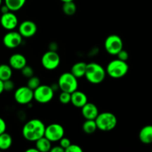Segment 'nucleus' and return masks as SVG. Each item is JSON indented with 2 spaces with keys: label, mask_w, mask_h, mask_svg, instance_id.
Wrapping results in <instances>:
<instances>
[{
  "label": "nucleus",
  "mask_w": 152,
  "mask_h": 152,
  "mask_svg": "<svg viewBox=\"0 0 152 152\" xmlns=\"http://www.w3.org/2000/svg\"><path fill=\"white\" fill-rule=\"evenodd\" d=\"M45 126L42 120L32 119L27 122L22 128V136L29 142H36L45 134Z\"/></svg>",
  "instance_id": "f257e3e1"
},
{
  "label": "nucleus",
  "mask_w": 152,
  "mask_h": 152,
  "mask_svg": "<svg viewBox=\"0 0 152 152\" xmlns=\"http://www.w3.org/2000/svg\"><path fill=\"white\" fill-rule=\"evenodd\" d=\"M105 69L96 62H90L87 64L85 77L88 82L91 84L97 85L104 81L106 76Z\"/></svg>",
  "instance_id": "f03ea898"
},
{
  "label": "nucleus",
  "mask_w": 152,
  "mask_h": 152,
  "mask_svg": "<svg viewBox=\"0 0 152 152\" xmlns=\"http://www.w3.org/2000/svg\"><path fill=\"white\" fill-rule=\"evenodd\" d=\"M129 66L126 61L115 59L109 62L106 67L107 75L113 79H120L127 74L129 72Z\"/></svg>",
  "instance_id": "7ed1b4c3"
},
{
  "label": "nucleus",
  "mask_w": 152,
  "mask_h": 152,
  "mask_svg": "<svg viewBox=\"0 0 152 152\" xmlns=\"http://www.w3.org/2000/svg\"><path fill=\"white\" fill-rule=\"evenodd\" d=\"M97 129L102 132H110L115 129L117 125V118L113 113L105 111L99 113L95 119Z\"/></svg>",
  "instance_id": "20e7f679"
},
{
  "label": "nucleus",
  "mask_w": 152,
  "mask_h": 152,
  "mask_svg": "<svg viewBox=\"0 0 152 152\" xmlns=\"http://www.w3.org/2000/svg\"><path fill=\"white\" fill-rule=\"evenodd\" d=\"M62 91L72 93L78 89V80L71 72H65L59 77L57 83Z\"/></svg>",
  "instance_id": "39448f33"
},
{
  "label": "nucleus",
  "mask_w": 152,
  "mask_h": 152,
  "mask_svg": "<svg viewBox=\"0 0 152 152\" xmlns=\"http://www.w3.org/2000/svg\"><path fill=\"white\" fill-rule=\"evenodd\" d=\"M54 91L51 86L48 85H40L34 91V99L41 104L48 103L53 99Z\"/></svg>",
  "instance_id": "423d86ee"
},
{
  "label": "nucleus",
  "mask_w": 152,
  "mask_h": 152,
  "mask_svg": "<svg viewBox=\"0 0 152 152\" xmlns=\"http://www.w3.org/2000/svg\"><path fill=\"white\" fill-rule=\"evenodd\" d=\"M104 47L109 54L117 56V53L123 49V41L120 36L111 34L105 39Z\"/></svg>",
  "instance_id": "0eeeda50"
},
{
  "label": "nucleus",
  "mask_w": 152,
  "mask_h": 152,
  "mask_svg": "<svg viewBox=\"0 0 152 152\" xmlns=\"http://www.w3.org/2000/svg\"><path fill=\"white\" fill-rule=\"evenodd\" d=\"M60 56L56 51L48 50L42 55L41 59L42 65L45 69L53 71L57 68L60 64Z\"/></svg>",
  "instance_id": "6e6552de"
},
{
  "label": "nucleus",
  "mask_w": 152,
  "mask_h": 152,
  "mask_svg": "<svg viewBox=\"0 0 152 152\" xmlns=\"http://www.w3.org/2000/svg\"><path fill=\"white\" fill-rule=\"evenodd\" d=\"M64 134H65V129L59 123H52L48 126H45L44 136L51 142L59 141L63 137Z\"/></svg>",
  "instance_id": "1a4fd4ad"
},
{
  "label": "nucleus",
  "mask_w": 152,
  "mask_h": 152,
  "mask_svg": "<svg viewBox=\"0 0 152 152\" xmlns=\"http://www.w3.org/2000/svg\"><path fill=\"white\" fill-rule=\"evenodd\" d=\"M14 99L20 105H28L34 99V91L28 86H21L14 92Z\"/></svg>",
  "instance_id": "9d476101"
},
{
  "label": "nucleus",
  "mask_w": 152,
  "mask_h": 152,
  "mask_svg": "<svg viewBox=\"0 0 152 152\" xmlns=\"http://www.w3.org/2000/svg\"><path fill=\"white\" fill-rule=\"evenodd\" d=\"M23 37L18 31H9L3 37V44L9 49H14L19 47L22 42Z\"/></svg>",
  "instance_id": "9b49d317"
},
{
  "label": "nucleus",
  "mask_w": 152,
  "mask_h": 152,
  "mask_svg": "<svg viewBox=\"0 0 152 152\" xmlns=\"http://www.w3.org/2000/svg\"><path fill=\"white\" fill-rule=\"evenodd\" d=\"M19 20L13 11L1 14L0 18V24L4 29L7 31H13L18 26Z\"/></svg>",
  "instance_id": "f8f14e48"
},
{
  "label": "nucleus",
  "mask_w": 152,
  "mask_h": 152,
  "mask_svg": "<svg viewBox=\"0 0 152 152\" xmlns=\"http://www.w3.org/2000/svg\"><path fill=\"white\" fill-rule=\"evenodd\" d=\"M37 31V26L31 20H25L19 25L18 32L23 38H31L34 37Z\"/></svg>",
  "instance_id": "ddd939ff"
},
{
  "label": "nucleus",
  "mask_w": 152,
  "mask_h": 152,
  "mask_svg": "<svg viewBox=\"0 0 152 152\" xmlns=\"http://www.w3.org/2000/svg\"><path fill=\"white\" fill-rule=\"evenodd\" d=\"M82 114L86 120H95L99 114V110L96 105L92 102L85 104L81 108Z\"/></svg>",
  "instance_id": "4468645a"
},
{
  "label": "nucleus",
  "mask_w": 152,
  "mask_h": 152,
  "mask_svg": "<svg viewBox=\"0 0 152 152\" xmlns=\"http://www.w3.org/2000/svg\"><path fill=\"white\" fill-rule=\"evenodd\" d=\"M26 65V58L21 53H13L9 58V65L11 67L12 69L20 71Z\"/></svg>",
  "instance_id": "2eb2a0df"
},
{
  "label": "nucleus",
  "mask_w": 152,
  "mask_h": 152,
  "mask_svg": "<svg viewBox=\"0 0 152 152\" xmlns=\"http://www.w3.org/2000/svg\"><path fill=\"white\" fill-rule=\"evenodd\" d=\"M71 103L76 108H81L88 102V96L84 92L76 90L71 94Z\"/></svg>",
  "instance_id": "dca6fc26"
},
{
  "label": "nucleus",
  "mask_w": 152,
  "mask_h": 152,
  "mask_svg": "<svg viewBox=\"0 0 152 152\" xmlns=\"http://www.w3.org/2000/svg\"><path fill=\"white\" fill-rule=\"evenodd\" d=\"M139 139L144 144L152 143V125H148L140 129L139 132Z\"/></svg>",
  "instance_id": "f3484780"
},
{
  "label": "nucleus",
  "mask_w": 152,
  "mask_h": 152,
  "mask_svg": "<svg viewBox=\"0 0 152 152\" xmlns=\"http://www.w3.org/2000/svg\"><path fill=\"white\" fill-rule=\"evenodd\" d=\"M87 63L85 62H78L74 64L71 69V73L77 79L85 77Z\"/></svg>",
  "instance_id": "a211bd4d"
},
{
  "label": "nucleus",
  "mask_w": 152,
  "mask_h": 152,
  "mask_svg": "<svg viewBox=\"0 0 152 152\" xmlns=\"http://www.w3.org/2000/svg\"><path fill=\"white\" fill-rule=\"evenodd\" d=\"M36 148H37L39 152H48L50 151L51 148L52 142L48 139L43 136L36 141Z\"/></svg>",
  "instance_id": "6ab92c4d"
},
{
  "label": "nucleus",
  "mask_w": 152,
  "mask_h": 152,
  "mask_svg": "<svg viewBox=\"0 0 152 152\" xmlns=\"http://www.w3.org/2000/svg\"><path fill=\"white\" fill-rule=\"evenodd\" d=\"M13 143V138L8 133H4L0 134V150L5 151L11 147Z\"/></svg>",
  "instance_id": "aec40b11"
},
{
  "label": "nucleus",
  "mask_w": 152,
  "mask_h": 152,
  "mask_svg": "<svg viewBox=\"0 0 152 152\" xmlns=\"http://www.w3.org/2000/svg\"><path fill=\"white\" fill-rule=\"evenodd\" d=\"M26 0H4V4L10 11H18L25 5Z\"/></svg>",
  "instance_id": "412c9836"
},
{
  "label": "nucleus",
  "mask_w": 152,
  "mask_h": 152,
  "mask_svg": "<svg viewBox=\"0 0 152 152\" xmlns=\"http://www.w3.org/2000/svg\"><path fill=\"white\" fill-rule=\"evenodd\" d=\"M13 75V69L11 67L7 64L0 65V80L2 81L11 79Z\"/></svg>",
  "instance_id": "4be33fe9"
},
{
  "label": "nucleus",
  "mask_w": 152,
  "mask_h": 152,
  "mask_svg": "<svg viewBox=\"0 0 152 152\" xmlns=\"http://www.w3.org/2000/svg\"><path fill=\"white\" fill-rule=\"evenodd\" d=\"M83 130L87 134H92L97 130L95 120H86L83 124Z\"/></svg>",
  "instance_id": "5701e85b"
},
{
  "label": "nucleus",
  "mask_w": 152,
  "mask_h": 152,
  "mask_svg": "<svg viewBox=\"0 0 152 152\" xmlns=\"http://www.w3.org/2000/svg\"><path fill=\"white\" fill-rule=\"evenodd\" d=\"M62 11L67 16H73L77 12V5L74 3V1H66V2H63L62 4Z\"/></svg>",
  "instance_id": "b1692460"
},
{
  "label": "nucleus",
  "mask_w": 152,
  "mask_h": 152,
  "mask_svg": "<svg viewBox=\"0 0 152 152\" xmlns=\"http://www.w3.org/2000/svg\"><path fill=\"white\" fill-rule=\"evenodd\" d=\"M41 85V81L39 77H36V76H33V77L28 78V81L27 83V86L31 89V90L34 91L36 88L39 87Z\"/></svg>",
  "instance_id": "393cba45"
},
{
  "label": "nucleus",
  "mask_w": 152,
  "mask_h": 152,
  "mask_svg": "<svg viewBox=\"0 0 152 152\" xmlns=\"http://www.w3.org/2000/svg\"><path fill=\"white\" fill-rule=\"evenodd\" d=\"M71 93L65 91H62L59 96V100L63 105H66L71 102Z\"/></svg>",
  "instance_id": "a878e982"
},
{
  "label": "nucleus",
  "mask_w": 152,
  "mask_h": 152,
  "mask_svg": "<svg viewBox=\"0 0 152 152\" xmlns=\"http://www.w3.org/2000/svg\"><path fill=\"white\" fill-rule=\"evenodd\" d=\"M22 74L23 75V77H26V78H30V77H33L34 75V71L33 69V68L30 65H26L25 67L22 68L20 70Z\"/></svg>",
  "instance_id": "bb28decb"
},
{
  "label": "nucleus",
  "mask_w": 152,
  "mask_h": 152,
  "mask_svg": "<svg viewBox=\"0 0 152 152\" xmlns=\"http://www.w3.org/2000/svg\"><path fill=\"white\" fill-rule=\"evenodd\" d=\"M3 87H4V91H11L14 89V83L12 81L11 79H9L5 81H3Z\"/></svg>",
  "instance_id": "cd10ccee"
},
{
  "label": "nucleus",
  "mask_w": 152,
  "mask_h": 152,
  "mask_svg": "<svg viewBox=\"0 0 152 152\" xmlns=\"http://www.w3.org/2000/svg\"><path fill=\"white\" fill-rule=\"evenodd\" d=\"M65 152H83V150L80 145H76V144L71 143L66 149L65 150Z\"/></svg>",
  "instance_id": "c85d7f7f"
},
{
  "label": "nucleus",
  "mask_w": 152,
  "mask_h": 152,
  "mask_svg": "<svg viewBox=\"0 0 152 152\" xmlns=\"http://www.w3.org/2000/svg\"><path fill=\"white\" fill-rule=\"evenodd\" d=\"M117 59H120V60H123V61H127L129 57V54L126 50L124 49H122L120 52L117 54Z\"/></svg>",
  "instance_id": "c756f323"
},
{
  "label": "nucleus",
  "mask_w": 152,
  "mask_h": 152,
  "mask_svg": "<svg viewBox=\"0 0 152 152\" xmlns=\"http://www.w3.org/2000/svg\"><path fill=\"white\" fill-rule=\"evenodd\" d=\"M71 144V140H70L68 138L65 137H63L59 140V145H60L62 148H64V150L66 149Z\"/></svg>",
  "instance_id": "7c9ffc66"
},
{
  "label": "nucleus",
  "mask_w": 152,
  "mask_h": 152,
  "mask_svg": "<svg viewBox=\"0 0 152 152\" xmlns=\"http://www.w3.org/2000/svg\"><path fill=\"white\" fill-rule=\"evenodd\" d=\"M6 129H7V125L5 121L1 117H0V134L5 132Z\"/></svg>",
  "instance_id": "2f4dec72"
},
{
  "label": "nucleus",
  "mask_w": 152,
  "mask_h": 152,
  "mask_svg": "<svg viewBox=\"0 0 152 152\" xmlns=\"http://www.w3.org/2000/svg\"><path fill=\"white\" fill-rule=\"evenodd\" d=\"M50 152H64L65 150L64 148H62L60 145H56V146L51 147L50 150Z\"/></svg>",
  "instance_id": "473e14b6"
},
{
  "label": "nucleus",
  "mask_w": 152,
  "mask_h": 152,
  "mask_svg": "<svg viewBox=\"0 0 152 152\" xmlns=\"http://www.w3.org/2000/svg\"><path fill=\"white\" fill-rule=\"evenodd\" d=\"M0 11H1V14H3V13H7V12L10 11V10H9V8L7 7V6L4 4V5L0 6Z\"/></svg>",
  "instance_id": "72a5a7b5"
},
{
  "label": "nucleus",
  "mask_w": 152,
  "mask_h": 152,
  "mask_svg": "<svg viewBox=\"0 0 152 152\" xmlns=\"http://www.w3.org/2000/svg\"><path fill=\"white\" fill-rule=\"evenodd\" d=\"M4 91V87H3V81L0 80V94L3 93Z\"/></svg>",
  "instance_id": "f704fd0d"
},
{
  "label": "nucleus",
  "mask_w": 152,
  "mask_h": 152,
  "mask_svg": "<svg viewBox=\"0 0 152 152\" xmlns=\"http://www.w3.org/2000/svg\"><path fill=\"white\" fill-rule=\"evenodd\" d=\"M26 152H39V151L37 148H28V149L26 150Z\"/></svg>",
  "instance_id": "c9c22d12"
},
{
  "label": "nucleus",
  "mask_w": 152,
  "mask_h": 152,
  "mask_svg": "<svg viewBox=\"0 0 152 152\" xmlns=\"http://www.w3.org/2000/svg\"><path fill=\"white\" fill-rule=\"evenodd\" d=\"M62 2H66V1H74V0H60Z\"/></svg>",
  "instance_id": "e433bc0d"
},
{
  "label": "nucleus",
  "mask_w": 152,
  "mask_h": 152,
  "mask_svg": "<svg viewBox=\"0 0 152 152\" xmlns=\"http://www.w3.org/2000/svg\"><path fill=\"white\" fill-rule=\"evenodd\" d=\"M1 4H2V0H0V6L1 5Z\"/></svg>",
  "instance_id": "4c0bfd02"
}]
</instances>
